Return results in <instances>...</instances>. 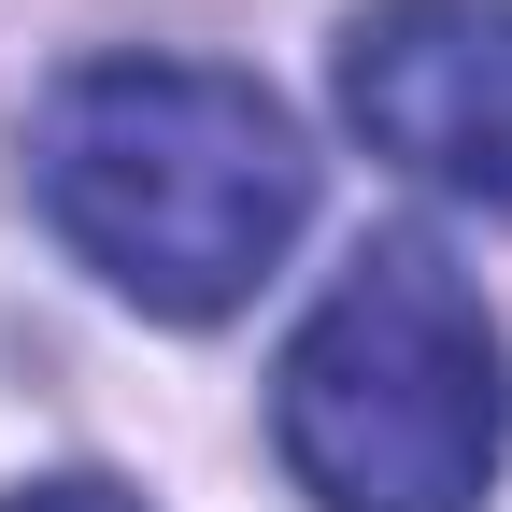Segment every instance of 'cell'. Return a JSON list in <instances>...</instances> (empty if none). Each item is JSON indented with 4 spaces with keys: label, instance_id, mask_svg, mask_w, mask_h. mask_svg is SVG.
Here are the masks:
<instances>
[{
    "label": "cell",
    "instance_id": "cell-1",
    "mask_svg": "<svg viewBox=\"0 0 512 512\" xmlns=\"http://www.w3.org/2000/svg\"><path fill=\"white\" fill-rule=\"evenodd\" d=\"M43 214L72 228L100 285L143 313L200 328V313L256 299L271 256L313 214V157L271 114V86L214 72V57H100L43 100Z\"/></svg>",
    "mask_w": 512,
    "mask_h": 512
},
{
    "label": "cell",
    "instance_id": "cell-2",
    "mask_svg": "<svg viewBox=\"0 0 512 512\" xmlns=\"http://www.w3.org/2000/svg\"><path fill=\"white\" fill-rule=\"evenodd\" d=\"M271 441L328 512H484L512 370L470 271L441 242H356L271 370Z\"/></svg>",
    "mask_w": 512,
    "mask_h": 512
},
{
    "label": "cell",
    "instance_id": "cell-3",
    "mask_svg": "<svg viewBox=\"0 0 512 512\" xmlns=\"http://www.w3.org/2000/svg\"><path fill=\"white\" fill-rule=\"evenodd\" d=\"M342 114L413 185L512 214V0H370L342 43Z\"/></svg>",
    "mask_w": 512,
    "mask_h": 512
},
{
    "label": "cell",
    "instance_id": "cell-4",
    "mask_svg": "<svg viewBox=\"0 0 512 512\" xmlns=\"http://www.w3.org/2000/svg\"><path fill=\"white\" fill-rule=\"evenodd\" d=\"M0 512H143V498H114V484H29V498H0Z\"/></svg>",
    "mask_w": 512,
    "mask_h": 512
}]
</instances>
